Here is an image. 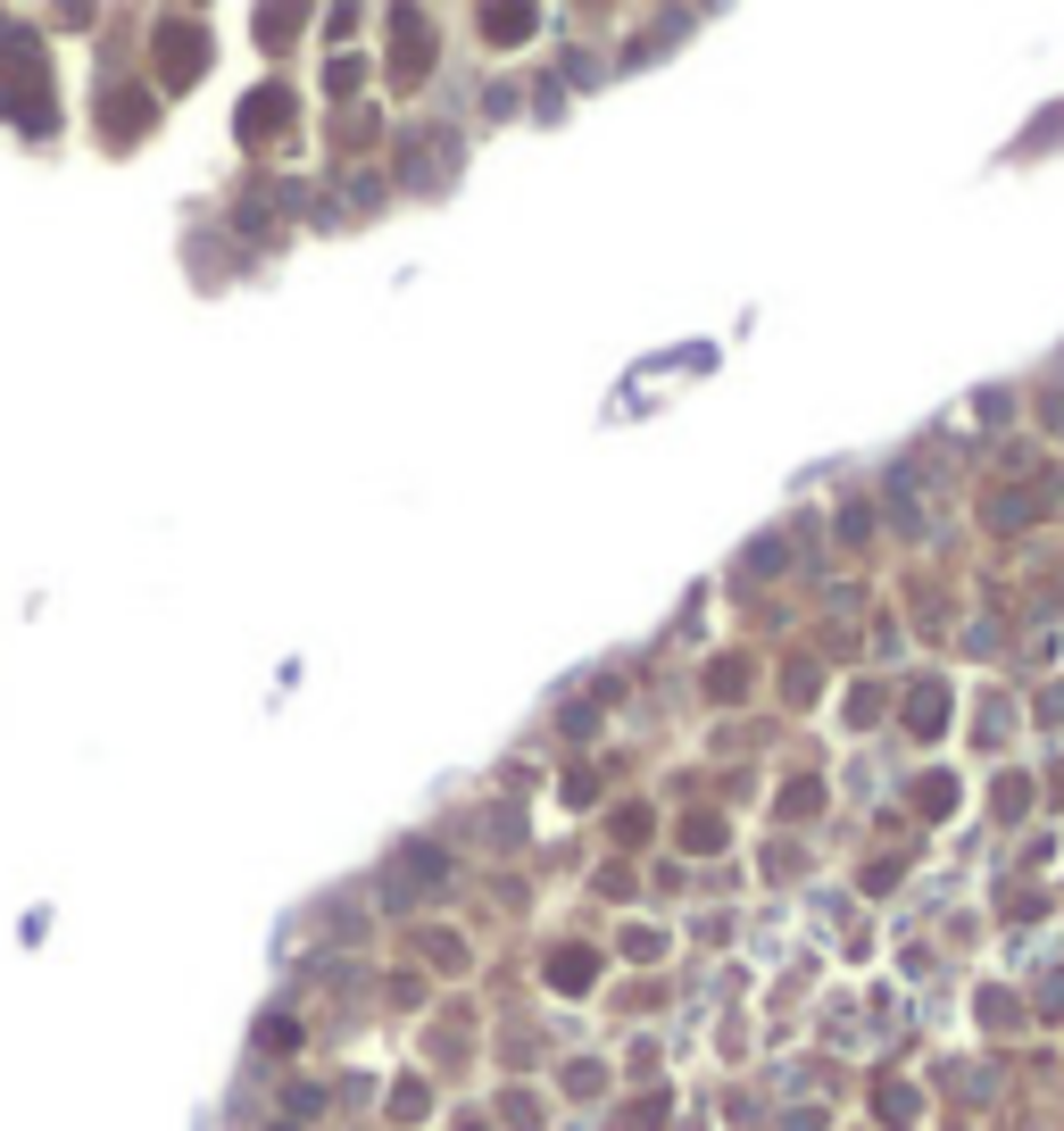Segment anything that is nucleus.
<instances>
[{
    "label": "nucleus",
    "mask_w": 1064,
    "mask_h": 1131,
    "mask_svg": "<svg viewBox=\"0 0 1064 1131\" xmlns=\"http://www.w3.org/2000/svg\"><path fill=\"white\" fill-rule=\"evenodd\" d=\"M915 732H939V724H948V716H939V691H932V683H923V691H915Z\"/></svg>",
    "instance_id": "5"
},
{
    "label": "nucleus",
    "mask_w": 1064,
    "mask_h": 1131,
    "mask_svg": "<svg viewBox=\"0 0 1064 1131\" xmlns=\"http://www.w3.org/2000/svg\"><path fill=\"white\" fill-rule=\"evenodd\" d=\"M591 974H599L591 948H558V957H549V982H558V990H591Z\"/></svg>",
    "instance_id": "2"
},
{
    "label": "nucleus",
    "mask_w": 1064,
    "mask_h": 1131,
    "mask_svg": "<svg viewBox=\"0 0 1064 1131\" xmlns=\"http://www.w3.org/2000/svg\"><path fill=\"white\" fill-rule=\"evenodd\" d=\"M874 1115L907 1131V1123H915V1090H907V1082H881V1090H874Z\"/></svg>",
    "instance_id": "3"
},
{
    "label": "nucleus",
    "mask_w": 1064,
    "mask_h": 1131,
    "mask_svg": "<svg viewBox=\"0 0 1064 1131\" xmlns=\"http://www.w3.org/2000/svg\"><path fill=\"white\" fill-rule=\"evenodd\" d=\"M915 807H923V816H948V807H957V783H923V790H915Z\"/></svg>",
    "instance_id": "6"
},
{
    "label": "nucleus",
    "mask_w": 1064,
    "mask_h": 1131,
    "mask_svg": "<svg viewBox=\"0 0 1064 1131\" xmlns=\"http://www.w3.org/2000/svg\"><path fill=\"white\" fill-rule=\"evenodd\" d=\"M682 841H690V848H723V824H716V816H690Z\"/></svg>",
    "instance_id": "7"
},
{
    "label": "nucleus",
    "mask_w": 1064,
    "mask_h": 1131,
    "mask_svg": "<svg viewBox=\"0 0 1064 1131\" xmlns=\"http://www.w3.org/2000/svg\"><path fill=\"white\" fill-rule=\"evenodd\" d=\"M441 874H449V857H441L433 841H416L407 857H391V899H425V890H441Z\"/></svg>",
    "instance_id": "1"
},
{
    "label": "nucleus",
    "mask_w": 1064,
    "mask_h": 1131,
    "mask_svg": "<svg viewBox=\"0 0 1064 1131\" xmlns=\"http://www.w3.org/2000/svg\"><path fill=\"white\" fill-rule=\"evenodd\" d=\"M283 109H291V100H283V92H258V100H250V117H242V126H250V133H267V126H283Z\"/></svg>",
    "instance_id": "4"
}]
</instances>
